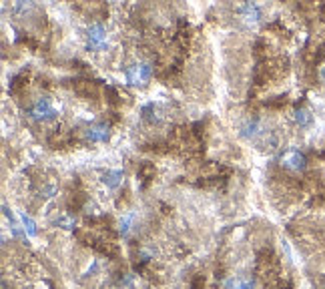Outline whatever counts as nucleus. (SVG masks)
Segmentation results:
<instances>
[{
    "label": "nucleus",
    "instance_id": "nucleus-1",
    "mask_svg": "<svg viewBox=\"0 0 325 289\" xmlns=\"http://www.w3.org/2000/svg\"><path fill=\"white\" fill-rule=\"evenodd\" d=\"M26 114H28V119H33V121H36V123H46V121H54L58 112H56V108L52 107L50 99L40 97V99H36L31 107H28Z\"/></svg>",
    "mask_w": 325,
    "mask_h": 289
},
{
    "label": "nucleus",
    "instance_id": "nucleus-2",
    "mask_svg": "<svg viewBox=\"0 0 325 289\" xmlns=\"http://www.w3.org/2000/svg\"><path fill=\"white\" fill-rule=\"evenodd\" d=\"M239 135L243 139H249V141H257V139H265L269 135V131H265L263 123L253 117V119H245L241 125H239Z\"/></svg>",
    "mask_w": 325,
    "mask_h": 289
},
{
    "label": "nucleus",
    "instance_id": "nucleus-3",
    "mask_svg": "<svg viewBox=\"0 0 325 289\" xmlns=\"http://www.w3.org/2000/svg\"><path fill=\"white\" fill-rule=\"evenodd\" d=\"M153 76V65L151 63H139L127 69V80L131 84H144Z\"/></svg>",
    "mask_w": 325,
    "mask_h": 289
},
{
    "label": "nucleus",
    "instance_id": "nucleus-4",
    "mask_svg": "<svg viewBox=\"0 0 325 289\" xmlns=\"http://www.w3.org/2000/svg\"><path fill=\"white\" fill-rule=\"evenodd\" d=\"M86 38H88V46L91 48H103L107 44V31L101 22H95L88 26L86 31Z\"/></svg>",
    "mask_w": 325,
    "mask_h": 289
},
{
    "label": "nucleus",
    "instance_id": "nucleus-5",
    "mask_svg": "<svg viewBox=\"0 0 325 289\" xmlns=\"http://www.w3.org/2000/svg\"><path fill=\"white\" fill-rule=\"evenodd\" d=\"M281 163H283V167H287L291 171H303L305 165H307V159H305V155L301 151H295L293 149V151H287L281 157Z\"/></svg>",
    "mask_w": 325,
    "mask_h": 289
},
{
    "label": "nucleus",
    "instance_id": "nucleus-6",
    "mask_svg": "<svg viewBox=\"0 0 325 289\" xmlns=\"http://www.w3.org/2000/svg\"><path fill=\"white\" fill-rule=\"evenodd\" d=\"M84 137L91 143H105L110 137V129H108V125H93L84 131Z\"/></svg>",
    "mask_w": 325,
    "mask_h": 289
},
{
    "label": "nucleus",
    "instance_id": "nucleus-7",
    "mask_svg": "<svg viewBox=\"0 0 325 289\" xmlns=\"http://www.w3.org/2000/svg\"><path fill=\"white\" fill-rule=\"evenodd\" d=\"M239 12H241V16L245 18V22H249V24H255V22H259V18H261V8H259L257 4H253V2H245V4L239 8Z\"/></svg>",
    "mask_w": 325,
    "mask_h": 289
},
{
    "label": "nucleus",
    "instance_id": "nucleus-8",
    "mask_svg": "<svg viewBox=\"0 0 325 289\" xmlns=\"http://www.w3.org/2000/svg\"><path fill=\"white\" fill-rule=\"evenodd\" d=\"M225 289H255V281L247 277H229L223 283Z\"/></svg>",
    "mask_w": 325,
    "mask_h": 289
},
{
    "label": "nucleus",
    "instance_id": "nucleus-9",
    "mask_svg": "<svg viewBox=\"0 0 325 289\" xmlns=\"http://www.w3.org/2000/svg\"><path fill=\"white\" fill-rule=\"evenodd\" d=\"M123 171H119V169H112V171H107L105 175H103V183L107 185V187H110V189H116L121 183H123Z\"/></svg>",
    "mask_w": 325,
    "mask_h": 289
},
{
    "label": "nucleus",
    "instance_id": "nucleus-10",
    "mask_svg": "<svg viewBox=\"0 0 325 289\" xmlns=\"http://www.w3.org/2000/svg\"><path fill=\"white\" fill-rule=\"evenodd\" d=\"M293 121L297 123L299 127H309L311 121H313V117H311V112L307 108H297V110L293 112Z\"/></svg>",
    "mask_w": 325,
    "mask_h": 289
},
{
    "label": "nucleus",
    "instance_id": "nucleus-11",
    "mask_svg": "<svg viewBox=\"0 0 325 289\" xmlns=\"http://www.w3.org/2000/svg\"><path fill=\"white\" fill-rule=\"evenodd\" d=\"M20 221H22V227H24V233L26 235H31V237H35L36 233H38V229H36V223L28 217L26 213H20Z\"/></svg>",
    "mask_w": 325,
    "mask_h": 289
},
{
    "label": "nucleus",
    "instance_id": "nucleus-12",
    "mask_svg": "<svg viewBox=\"0 0 325 289\" xmlns=\"http://www.w3.org/2000/svg\"><path fill=\"white\" fill-rule=\"evenodd\" d=\"M133 221H135V213H127L121 223H119V229H121V233L123 235H129L131 233V229H133Z\"/></svg>",
    "mask_w": 325,
    "mask_h": 289
},
{
    "label": "nucleus",
    "instance_id": "nucleus-13",
    "mask_svg": "<svg viewBox=\"0 0 325 289\" xmlns=\"http://www.w3.org/2000/svg\"><path fill=\"white\" fill-rule=\"evenodd\" d=\"M56 225H61L65 229H72L74 227V219L72 217H61V219H56Z\"/></svg>",
    "mask_w": 325,
    "mask_h": 289
},
{
    "label": "nucleus",
    "instance_id": "nucleus-14",
    "mask_svg": "<svg viewBox=\"0 0 325 289\" xmlns=\"http://www.w3.org/2000/svg\"><path fill=\"white\" fill-rule=\"evenodd\" d=\"M31 8H33L31 2H16V4H14V10H16V12H28Z\"/></svg>",
    "mask_w": 325,
    "mask_h": 289
},
{
    "label": "nucleus",
    "instance_id": "nucleus-15",
    "mask_svg": "<svg viewBox=\"0 0 325 289\" xmlns=\"http://www.w3.org/2000/svg\"><path fill=\"white\" fill-rule=\"evenodd\" d=\"M121 283L127 285V287H131V285H133V275H125V277H121Z\"/></svg>",
    "mask_w": 325,
    "mask_h": 289
},
{
    "label": "nucleus",
    "instance_id": "nucleus-16",
    "mask_svg": "<svg viewBox=\"0 0 325 289\" xmlns=\"http://www.w3.org/2000/svg\"><path fill=\"white\" fill-rule=\"evenodd\" d=\"M319 78L325 82V67H321V69H319Z\"/></svg>",
    "mask_w": 325,
    "mask_h": 289
}]
</instances>
